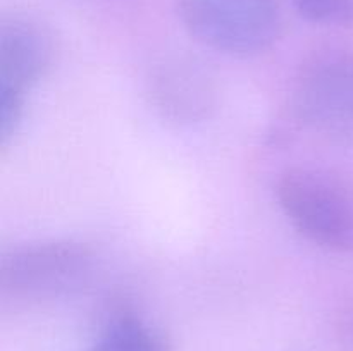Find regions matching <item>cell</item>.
Here are the masks:
<instances>
[{"mask_svg":"<svg viewBox=\"0 0 353 351\" xmlns=\"http://www.w3.org/2000/svg\"><path fill=\"white\" fill-rule=\"evenodd\" d=\"M293 105L314 133L353 145V54L326 48L307 57L296 72Z\"/></svg>","mask_w":353,"mask_h":351,"instance_id":"277c9868","label":"cell"},{"mask_svg":"<svg viewBox=\"0 0 353 351\" xmlns=\"http://www.w3.org/2000/svg\"><path fill=\"white\" fill-rule=\"evenodd\" d=\"M303 19L323 26L353 24V0H292Z\"/></svg>","mask_w":353,"mask_h":351,"instance_id":"ba28073f","label":"cell"},{"mask_svg":"<svg viewBox=\"0 0 353 351\" xmlns=\"http://www.w3.org/2000/svg\"><path fill=\"white\" fill-rule=\"evenodd\" d=\"M148 95L164 119L196 124L212 116L217 105V83L199 58L171 57L152 69Z\"/></svg>","mask_w":353,"mask_h":351,"instance_id":"8992f818","label":"cell"},{"mask_svg":"<svg viewBox=\"0 0 353 351\" xmlns=\"http://www.w3.org/2000/svg\"><path fill=\"white\" fill-rule=\"evenodd\" d=\"M95 251L72 240L17 244L0 260L2 295L23 301H43L78 292L95 272Z\"/></svg>","mask_w":353,"mask_h":351,"instance_id":"6da1fadb","label":"cell"},{"mask_svg":"<svg viewBox=\"0 0 353 351\" xmlns=\"http://www.w3.org/2000/svg\"><path fill=\"white\" fill-rule=\"evenodd\" d=\"M55 45L37 21L9 17L0 26V140L6 147L19 127L26 93L52 67Z\"/></svg>","mask_w":353,"mask_h":351,"instance_id":"5b68a950","label":"cell"},{"mask_svg":"<svg viewBox=\"0 0 353 351\" xmlns=\"http://www.w3.org/2000/svg\"><path fill=\"white\" fill-rule=\"evenodd\" d=\"M338 337L345 351H353V305L343 310L338 319Z\"/></svg>","mask_w":353,"mask_h":351,"instance_id":"9c48e42d","label":"cell"},{"mask_svg":"<svg viewBox=\"0 0 353 351\" xmlns=\"http://www.w3.org/2000/svg\"><path fill=\"white\" fill-rule=\"evenodd\" d=\"M178 12L193 38L228 55L269 50L283 31L276 0H178Z\"/></svg>","mask_w":353,"mask_h":351,"instance_id":"3957f363","label":"cell"},{"mask_svg":"<svg viewBox=\"0 0 353 351\" xmlns=\"http://www.w3.org/2000/svg\"><path fill=\"white\" fill-rule=\"evenodd\" d=\"M274 195L288 222L316 246L353 251V196L333 176L293 167L276 181Z\"/></svg>","mask_w":353,"mask_h":351,"instance_id":"7a4b0ae2","label":"cell"},{"mask_svg":"<svg viewBox=\"0 0 353 351\" xmlns=\"http://www.w3.org/2000/svg\"><path fill=\"white\" fill-rule=\"evenodd\" d=\"M86 351H171L164 332L130 310L116 312Z\"/></svg>","mask_w":353,"mask_h":351,"instance_id":"52a82bcc","label":"cell"}]
</instances>
